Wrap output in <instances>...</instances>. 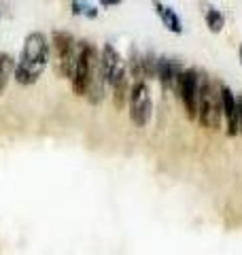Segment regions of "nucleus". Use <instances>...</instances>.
Segmentation results:
<instances>
[{"label": "nucleus", "instance_id": "nucleus-1", "mask_svg": "<svg viewBox=\"0 0 242 255\" xmlns=\"http://www.w3.org/2000/svg\"><path fill=\"white\" fill-rule=\"evenodd\" d=\"M49 62V41L43 32H32L23 41L19 62L15 64V79L21 85H32L38 81Z\"/></svg>", "mask_w": 242, "mask_h": 255}, {"label": "nucleus", "instance_id": "nucleus-2", "mask_svg": "<svg viewBox=\"0 0 242 255\" xmlns=\"http://www.w3.org/2000/svg\"><path fill=\"white\" fill-rule=\"evenodd\" d=\"M223 115L221 90L215 92L213 83L206 75H200V94H198V122L208 130H219Z\"/></svg>", "mask_w": 242, "mask_h": 255}, {"label": "nucleus", "instance_id": "nucleus-3", "mask_svg": "<svg viewBox=\"0 0 242 255\" xmlns=\"http://www.w3.org/2000/svg\"><path fill=\"white\" fill-rule=\"evenodd\" d=\"M51 41H53L55 55H58V73L62 77L70 79L72 70H75V64H77L79 43L75 41V36L70 32H64V30H55L51 34Z\"/></svg>", "mask_w": 242, "mask_h": 255}, {"label": "nucleus", "instance_id": "nucleus-4", "mask_svg": "<svg viewBox=\"0 0 242 255\" xmlns=\"http://www.w3.org/2000/svg\"><path fill=\"white\" fill-rule=\"evenodd\" d=\"M153 115V98L151 90L144 81H136L130 87V119L134 126L144 128Z\"/></svg>", "mask_w": 242, "mask_h": 255}, {"label": "nucleus", "instance_id": "nucleus-5", "mask_svg": "<svg viewBox=\"0 0 242 255\" xmlns=\"http://www.w3.org/2000/svg\"><path fill=\"white\" fill-rule=\"evenodd\" d=\"M176 92H179L181 100H183V107H185V113L191 122L198 119V94H200V73L196 68H187L183 70L176 79Z\"/></svg>", "mask_w": 242, "mask_h": 255}, {"label": "nucleus", "instance_id": "nucleus-6", "mask_svg": "<svg viewBox=\"0 0 242 255\" xmlns=\"http://www.w3.org/2000/svg\"><path fill=\"white\" fill-rule=\"evenodd\" d=\"M100 68H102V77L104 83H111V87L117 81H121L123 77H127V68H125V60L119 55V51L107 43L100 51Z\"/></svg>", "mask_w": 242, "mask_h": 255}, {"label": "nucleus", "instance_id": "nucleus-7", "mask_svg": "<svg viewBox=\"0 0 242 255\" xmlns=\"http://www.w3.org/2000/svg\"><path fill=\"white\" fill-rule=\"evenodd\" d=\"M181 73H183L181 62L176 58H164V55L157 58V79L166 92H170L176 85V79H179Z\"/></svg>", "mask_w": 242, "mask_h": 255}, {"label": "nucleus", "instance_id": "nucleus-8", "mask_svg": "<svg viewBox=\"0 0 242 255\" xmlns=\"http://www.w3.org/2000/svg\"><path fill=\"white\" fill-rule=\"evenodd\" d=\"M221 102H223V117L228 122V134L236 136L238 134V109H236V96L230 87H221Z\"/></svg>", "mask_w": 242, "mask_h": 255}, {"label": "nucleus", "instance_id": "nucleus-9", "mask_svg": "<svg viewBox=\"0 0 242 255\" xmlns=\"http://www.w3.org/2000/svg\"><path fill=\"white\" fill-rule=\"evenodd\" d=\"M153 6H155V13H157V17L161 19V23H164L170 32H174V34H181L183 32V21H181V17L176 15V11L172 9V6L161 4L159 0H153Z\"/></svg>", "mask_w": 242, "mask_h": 255}, {"label": "nucleus", "instance_id": "nucleus-10", "mask_svg": "<svg viewBox=\"0 0 242 255\" xmlns=\"http://www.w3.org/2000/svg\"><path fill=\"white\" fill-rule=\"evenodd\" d=\"M130 81L127 77H123L121 81H117L113 85V105H115L117 111H123L125 105H127V98H130Z\"/></svg>", "mask_w": 242, "mask_h": 255}, {"label": "nucleus", "instance_id": "nucleus-11", "mask_svg": "<svg viewBox=\"0 0 242 255\" xmlns=\"http://www.w3.org/2000/svg\"><path fill=\"white\" fill-rule=\"evenodd\" d=\"M15 62L9 53H0V94L4 92V87L9 85L11 77L15 75Z\"/></svg>", "mask_w": 242, "mask_h": 255}, {"label": "nucleus", "instance_id": "nucleus-12", "mask_svg": "<svg viewBox=\"0 0 242 255\" xmlns=\"http://www.w3.org/2000/svg\"><path fill=\"white\" fill-rule=\"evenodd\" d=\"M204 6V19H206V26L211 32H221L223 26H225V17L219 9L215 6H208V4H202Z\"/></svg>", "mask_w": 242, "mask_h": 255}, {"label": "nucleus", "instance_id": "nucleus-13", "mask_svg": "<svg viewBox=\"0 0 242 255\" xmlns=\"http://www.w3.org/2000/svg\"><path fill=\"white\" fill-rule=\"evenodd\" d=\"M127 73H130L136 81H142V53L132 47L130 58H127Z\"/></svg>", "mask_w": 242, "mask_h": 255}, {"label": "nucleus", "instance_id": "nucleus-14", "mask_svg": "<svg viewBox=\"0 0 242 255\" xmlns=\"http://www.w3.org/2000/svg\"><path fill=\"white\" fill-rule=\"evenodd\" d=\"M142 77L147 79L157 77V55L153 51L142 53Z\"/></svg>", "mask_w": 242, "mask_h": 255}, {"label": "nucleus", "instance_id": "nucleus-15", "mask_svg": "<svg viewBox=\"0 0 242 255\" xmlns=\"http://www.w3.org/2000/svg\"><path fill=\"white\" fill-rule=\"evenodd\" d=\"M72 13H75V15H85V17H90V19L98 17V9L85 4L83 0H72Z\"/></svg>", "mask_w": 242, "mask_h": 255}, {"label": "nucleus", "instance_id": "nucleus-16", "mask_svg": "<svg viewBox=\"0 0 242 255\" xmlns=\"http://www.w3.org/2000/svg\"><path fill=\"white\" fill-rule=\"evenodd\" d=\"M236 109H238V132L242 134V94L236 96Z\"/></svg>", "mask_w": 242, "mask_h": 255}, {"label": "nucleus", "instance_id": "nucleus-17", "mask_svg": "<svg viewBox=\"0 0 242 255\" xmlns=\"http://www.w3.org/2000/svg\"><path fill=\"white\" fill-rule=\"evenodd\" d=\"M100 2V6H107V9H111V6H117V4H121L123 0H98Z\"/></svg>", "mask_w": 242, "mask_h": 255}, {"label": "nucleus", "instance_id": "nucleus-18", "mask_svg": "<svg viewBox=\"0 0 242 255\" xmlns=\"http://www.w3.org/2000/svg\"><path fill=\"white\" fill-rule=\"evenodd\" d=\"M238 53H240V64H242V45H240V51Z\"/></svg>", "mask_w": 242, "mask_h": 255}]
</instances>
